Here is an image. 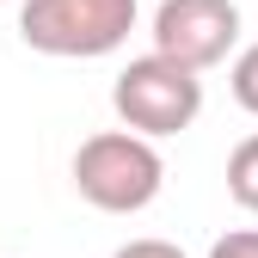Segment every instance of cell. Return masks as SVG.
<instances>
[{
    "mask_svg": "<svg viewBox=\"0 0 258 258\" xmlns=\"http://www.w3.org/2000/svg\"><path fill=\"white\" fill-rule=\"evenodd\" d=\"M240 43V7L234 0H160L154 13V49L184 61V68H221Z\"/></svg>",
    "mask_w": 258,
    "mask_h": 258,
    "instance_id": "277c9868",
    "label": "cell"
},
{
    "mask_svg": "<svg viewBox=\"0 0 258 258\" xmlns=\"http://www.w3.org/2000/svg\"><path fill=\"white\" fill-rule=\"evenodd\" d=\"M209 258H258V228H234L209 246Z\"/></svg>",
    "mask_w": 258,
    "mask_h": 258,
    "instance_id": "52a82bcc",
    "label": "cell"
},
{
    "mask_svg": "<svg viewBox=\"0 0 258 258\" xmlns=\"http://www.w3.org/2000/svg\"><path fill=\"white\" fill-rule=\"evenodd\" d=\"M111 105H117L123 129H142V136H154V142L178 136V129H190L203 117V74L184 68V61H172V55H160V49H148V55H136L117 74Z\"/></svg>",
    "mask_w": 258,
    "mask_h": 258,
    "instance_id": "3957f363",
    "label": "cell"
},
{
    "mask_svg": "<svg viewBox=\"0 0 258 258\" xmlns=\"http://www.w3.org/2000/svg\"><path fill=\"white\" fill-rule=\"evenodd\" d=\"M228 86H234V105L258 117V43H246V49L234 55V74H228Z\"/></svg>",
    "mask_w": 258,
    "mask_h": 258,
    "instance_id": "8992f818",
    "label": "cell"
},
{
    "mask_svg": "<svg viewBox=\"0 0 258 258\" xmlns=\"http://www.w3.org/2000/svg\"><path fill=\"white\" fill-rule=\"evenodd\" d=\"M228 197H234L246 215H258V136H246V142L228 154Z\"/></svg>",
    "mask_w": 258,
    "mask_h": 258,
    "instance_id": "5b68a950",
    "label": "cell"
},
{
    "mask_svg": "<svg viewBox=\"0 0 258 258\" xmlns=\"http://www.w3.org/2000/svg\"><path fill=\"white\" fill-rule=\"evenodd\" d=\"M111 258H184L172 240H129V246H117Z\"/></svg>",
    "mask_w": 258,
    "mask_h": 258,
    "instance_id": "ba28073f",
    "label": "cell"
},
{
    "mask_svg": "<svg viewBox=\"0 0 258 258\" xmlns=\"http://www.w3.org/2000/svg\"><path fill=\"white\" fill-rule=\"evenodd\" d=\"M136 0H25L19 7V37L37 55L61 61H92L129 43L136 31Z\"/></svg>",
    "mask_w": 258,
    "mask_h": 258,
    "instance_id": "7a4b0ae2",
    "label": "cell"
},
{
    "mask_svg": "<svg viewBox=\"0 0 258 258\" xmlns=\"http://www.w3.org/2000/svg\"><path fill=\"white\" fill-rule=\"evenodd\" d=\"M160 184H166V160H160L154 136H142V129H99L74 154V190L105 215L148 209L160 197Z\"/></svg>",
    "mask_w": 258,
    "mask_h": 258,
    "instance_id": "6da1fadb",
    "label": "cell"
}]
</instances>
